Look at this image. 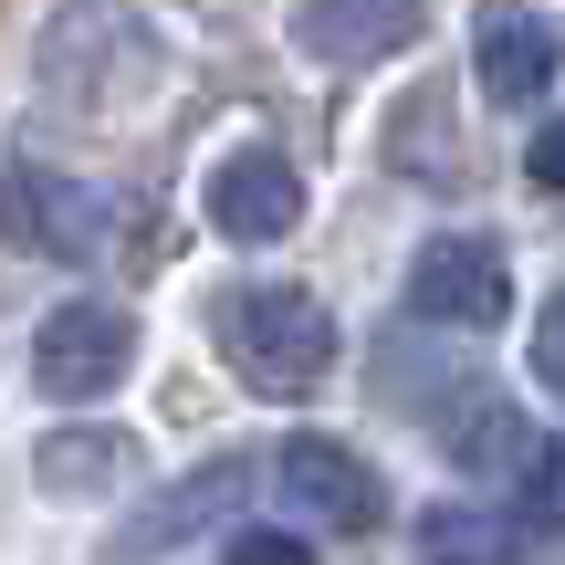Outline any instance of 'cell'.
Listing matches in <instances>:
<instances>
[{
	"label": "cell",
	"instance_id": "obj_2",
	"mask_svg": "<svg viewBox=\"0 0 565 565\" xmlns=\"http://www.w3.org/2000/svg\"><path fill=\"white\" fill-rule=\"evenodd\" d=\"M0 242L32 252V263H95L105 252V200L84 179L42 158H0Z\"/></svg>",
	"mask_w": 565,
	"mask_h": 565
},
{
	"label": "cell",
	"instance_id": "obj_6",
	"mask_svg": "<svg viewBox=\"0 0 565 565\" xmlns=\"http://www.w3.org/2000/svg\"><path fill=\"white\" fill-rule=\"evenodd\" d=\"M273 482H282V503H303V524H324V534H377V513H387V482L345 440H315V429L282 440Z\"/></svg>",
	"mask_w": 565,
	"mask_h": 565
},
{
	"label": "cell",
	"instance_id": "obj_14",
	"mask_svg": "<svg viewBox=\"0 0 565 565\" xmlns=\"http://www.w3.org/2000/svg\"><path fill=\"white\" fill-rule=\"evenodd\" d=\"M534 377H545L555 398H565V294L545 303V315H534Z\"/></svg>",
	"mask_w": 565,
	"mask_h": 565
},
{
	"label": "cell",
	"instance_id": "obj_15",
	"mask_svg": "<svg viewBox=\"0 0 565 565\" xmlns=\"http://www.w3.org/2000/svg\"><path fill=\"white\" fill-rule=\"evenodd\" d=\"M524 168H534V189H555V200H565V116H555L545 137L524 147Z\"/></svg>",
	"mask_w": 565,
	"mask_h": 565
},
{
	"label": "cell",
	"instance_id": "obj_4",
	"mask_svg": "<svg viewBox=\"0 0 565 565\" xmlns=\"http://www.w3.org/2000/svg\"><path fill=\"white\" fill-rule=\"evenodd\" d=\"M126 366H137V315H126V303H53L42 335H32V377H42V398H63V408L126 387Z\"/></svg>",
	"mask_w": 565,
	"mask_h": 565
},
{
	"label": "cell",
	"instance_id": "obj_11",
	"mask_svg": "<svg viewBox=\"0 0 565 565\" xmlns=\"http://www.w3.org/2000/svg\"><path fill=\"white\" fill-rule=\"evenodd\" d=\"M440 440H450V461H461V471H492V482H513V471L545 450V429H534L513 398H461V408L440 419Z\"/></svg>",
	"mask_w": 565,
	"mask_h": 565
},
{
	"label": "cell",
	"instance_id": "obj_3",
	"mask_svg": "<svg viewBox=\"0 0 565 565\" xmlns=\"http://www.w3.org/2000/svg\"><path fill=\"white\" fill-rule=\"evenodd\" d=\"M408 315L450 324V335H492V324L513 315L503 242H482V231H440V242H419V263H408Z\"/></svg>",
	"mask_w": 565,
	"mask_h": 565
},
{
	"label": "cell",
	"instance_id": "obj_12",
	"mask_svg": "<svg viewBox=\"0 0 565 565\" xmlns=\"http://www.w3.org/2000/svg\"><path fill=\"white\" fill-rule=\"evenodd\" d=\"M419 565H513V513H492V503H429L419 513Z\"/></svg>",
	"mask_w": 565,
	"mask_h": 565
},
{
	"label": "cell",
	"instance_id": "obj_5",
	"mask_svg": "<svg viewBox=\"0 0 565 565\" xmlns=\"http://www.w3.org/2000/svg\"><path fill=\"white\" fill-rule=\"evenodd\" d=\"M471 74H482L492 105H545L555 74H565L555 11H534V0H492V11L471 21Z\"/></svg>",
	"mask_w": 565,
	"mask_h": 565
},
{
	"label": "cell",
	"instance_id": "obj_7",
	"mask_svg": "<svg viewBox=\"0 0 565 565\" xmlns=\"http://www.w3.org/2000/svg\"><path fill=\"white\" fill-rule=\"evenodd\" d=\"M303 221V168L282 147H231L210 168V231L221 242H282Z\"/></svg>",
	"mask_w": 565,
	"mask_h": 565
},
{
	"label": "cell",
	"instance_id": "obj_9",
	"mask_svg": "<svg viewBox=\"0 0 565 565\" xmlns=\"http://www.w3.org/2000/svg\"><path fill=\"white\" fill-rule=\"evenodd\" d=\"M252 492V461H210V471H189L179 492H168L158 513H137V524L116 534V565H137V555H168V545H189L200 524H221V503H242Z\"/></svg>",
	"mask_w": 565,
	"mask_h": 565
},
{
	"label": "cell",
	"instance_id": "obj_10",
	"mask_svg": "<svg viewBox=\"0 0 565 565\" xmlns=\"http://www.w3.org/2000/svg\"><path fill=\"white\" fill-rule=\"evenodd\" d=\"M126 471H137V440H126V429H53V440L32 450V482L53 492V503H105Z\"/></svg>",
	"mask_w": 565,
	"mask_h": 565
},
{
	"label": "cell",
	"instance_id": "obj_1",
	"mask_svg": "<svg viewBox=\"0 0 565 565\" xmlns=\"http://www.w3.org/2000/svg\"><path fill=\"white\" fill-rule=\"evenodd\" d=\"M221 356L252 398H315L335 377V315H324L303 282H242L221 294Z\"/></svg>",
	"mask_w": 565,
	"mask_h": 565
},
{
	"label": "cell",
	"instance_id": "obj_8",
	"mask_svg": "<svg viewBox=\"0 0 565 565\" xmlns=\"http://www.w3.org/2000/svg\"><path fill=\"white\" fill-rule=\"evenodd\" d=\"M429 0H294V42L315 63H377L419 32Z\"/></svg>",
	"mask_w": 565,
	"mask_h": 565
},
{
	"label": "cell",
	"instance_id": "obj_13",
	"mask_svg": "<svg viewBox=\"0 0 565 565\" xmlns=\"http://www.w3.org/2000/svg\"><path fill=\"white\" fill-rule=\"evenodd\" d=\"M231 565H315V555H303V534H273V524H242V534H231Z\"/></svg>",
	"mask_w": 565,
	"mask_h": 565
}]
</instances>
